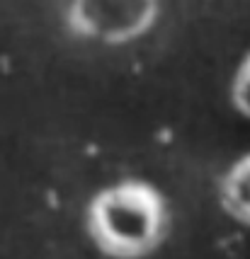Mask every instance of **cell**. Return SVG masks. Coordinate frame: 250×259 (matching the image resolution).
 Here are the masks:
<instances>
[{"label": "cell", "mask_w": 250, "mask_h": 259, "mask_svg": "<svg viewBox=\"0 0 250 259\" xmlns=\"http://www.w3.org/2000/svg\"><path fill=\"white\" fill-rule=\"evenodd\" d=\"M160 5L156 0H78L68 8L66 24L76 36L104 44H126L156 24Z\"/></svg>", "instance_id": "obj_2"}, {"label": "cell", "mask_w": 250, "mask_h": 259, "mask_svg": "<svg viewBox=\"0 0 250 259\" xmlns=\"http://www.w3.org/2000/svg\"><path fill=\"white\" fill-rule=\"evenodd\" d=\"M88 233L107 257L144 259L165 240V199L153 184L141 180L107 187L88 206Z\"/></svg>", "instance_id": "obj_1"}, {"label": "cell", "mask_w": 250, "mask_h": 259, "mask_svg": "<svg viewBox=\"0 0 250 259\" xmlns=\"http://www.w3.org/2000/svg\"><path fill=\"white\" fill-rule=\"evenodd\" d=\"M221 206L233 221L250 228V153L233 162L219 184Z\"/></svg>", "instance_id": "obj_3"}, {"label": "cell", "mask_w": 250, "mask_h": 259, "mask_svg": "<svg viewBox=\"0 0 250 259\" xmlns=\"http://www.w3.org/2000/svg\"><path fill=\"white\" fill-rule=\"evenodd\" d=\"M231 102L243 116L250 119V51L240 61L238 70L231 82Z\"/></svg>", "instance_id": "obj_4"}]
</instances>
